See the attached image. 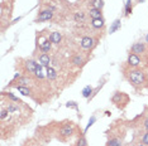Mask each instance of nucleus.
Listing matches in <instances>:
<instances>
[{"label": "nucleus", "mask_w": 148, "mask_h": 146, "mask_svg": "<svg viewBox=\"0 0 148 146\" xmlns=\"http://www.w3.org/2000/svg\"><path fill=\"white\" fill-rule=\"evenodd\" d=\"M140 63H142V58L139 55L134 54V53H129L127 59V67L129 68H139Z\"/></svg>", "instance_id": "8"}, {"label": "nucleus", "mask_w": 148, "mask_h": 146, "mask_svg": "<svg viewBox=\"0 0 148 146\" xmlns=\"http://www.w3.org/2000/svg\"><path fill=\"white\" fill-rule=\"evenodd\" d=\"M132 14V0H127L125 4V16H129Z\"/></svg>", "instance_id": "21"}, {"label": "nucleus", "mask_w": 148, "mask_h": 146, "mask_svg": "<svg viewBox=\"0 0 148 146\" xmlns=\"http://www.w3.org/2000/svg\"><path fill=\"white\" fill-rule=\"evenodd\" d=\"M91 25H92V28H95V29H100V28H104V26H105V22H104L103 18L91 19Z\"/></svg>", "instance_id": "17"}, {"label": "nucleus", "mask_w": 148, "mask_h": 146, "mask_svg": "<svg viewBox=\"0 0 148 146\" xmlns=\"http://www.w3.org/2000/svg\"><path fill=\"white\" fill-rule=\"evenodd\" d=\"M146 42L148 43V34H147V36H146Z\"/></svg>", "instance_id": "28"}, {"label": "nucleus", "mask_w": 148, "mask_h": 146, "mask_svg": "<svg viewBox=\"0 0 148 146\" xmlns=\"http://www.w3.org/2000/svg\"><path fill=\"white\" fill-rule=\"evenodd\" d=\"M49 41L52 42V44H57L58 45L60 43L62 42V34L60 32H53L49 34Z\"/></svg>", "instance_id": "14"}, {"label": "nucleus", "mask_w": 148, "mask_h": 146, "mask_svg": "<svg viewBox=\"0 0 148 146\" xmlns=\"http://www.w3.org/2000/svg\"><path fill=\"white\" fill-rule=\"evenodd\" d=\"M73 19H75V22L77 23H84L86 20V14L84 11H76L75 14H73Z\"/></svg>", "instance_id": "18"}, {"label": "nucleus", "mask_w": 148, "mask_h": 146, "mask_svg": "<svg viewBox=\"0 0 148 146\" xmlns=\"http://www.w3.org/2000/svg\"><path fill=\"white\" fill-rule=\"evenodd\" d=\"M123 137L124 134L120 132H109V139L106 141V146H123Z\"/></svg>", "instance_id": "4"}, {"label": "nucleus", "mask_w": 148, "mask_h": 146, "mask_svg": "<svg viewBox=\"0 0 148 146\" xmlns=\"http://www.w3.org/2000/svg\"><path fill=\"white\" fill-rule=\"evenodd\" d=\"M134 146H146V145H143L142 142H139V144H137V145H134Z\"/></svg>", "instance_id": "27"}, {"label": "nucleus", "mask_w": 148, "mask_h": 146, "mask_svg": "<svg viewBox=\"0 0 148 146\" xmlns=\"http://www.w3.org/2000/svg\"><path fill=\"white\" fill-rule=\"evenodd\" d=\"M16 89L19 91V93H22L23 96H28V97H33V91L29 87H25V86H19L16 87Z\"/></svg>", "instance_id": "16"}, {"label": "nucleus", "mask_w": 148, "mask_h": 146, "mask_svg": "<svg viewBox=\"0 0 148 146\" xmlns=\"http://www.w3.org/2000/svg\"><path fill=\"white\" fill-rule=\"evenodd\" d=\"M91 6L92 8H96V9H100L101 10L103 6H104V0H91Z\"/></svg>", "instance_id": "19"}, {"label": "nucleus", "mask_w": 148, "mask_h": 146, "mask_svg": "<svg viewBox=\"0 0 148 146\" xmlns=\"http://www.w3.org/2000/svg\"><path fill=\"white\" fill-rule=\"evenodd\" d=\"M23 66V72L28 76H34V73L38 67V63H36L33 59H24V63H22Z\"/></svg>", "instance_id": "6"}, {"label": "nucleus", "mask_w": 148, "mask_h": 146, "mask_svg": "<svg viewBox=\"0 0 148 146\" xmlns=\"http://www.w3.org/2000/svg\"><path fill=\"white\" fill-rule=\"evenodd\" d=\"M8 1H12V0H8Z\"/></svg>", "instance_id": "29"}, {"label": "nucleus", "mask_w": 148, "mask_h": 146, "mask_svg": "<svg viewBox=\"0 0 148 146\" xmlns=\"http://www.w3.org/2000/svg\"><path fill=\"white\" fill-rule=\"evenodd\" d=\"M24 146H34V145H33V140H28V141H25ZM36 146H41V145H36Z\"/></svg>", "instance_id": "25"}, {"label": "nucleus", "mask_w": 148, "mask_h": 146, "mask_svg": "<svg viewBox=\"0 0 148 146\" xmlns=\"http://www.w3.org/2000/svg\"><path fill=\"white\" fill-rule=\"evenodd\" d=\"M38 48L42 53H49L52 48V42L49 41V35L45 36L43 34H41V38L38 39Z\"/></svg>", "instance_id": "7"}, {"label": "nucleus", "mask_w": 148, "mask_h": 146, "mask_svg": "<svg viewBox=\"0 0 148 146\" xmlns=\"http://www.w3.org/2000/svg\"><path fill=\"white\" fill-rule=\"evenodd\" d=\"M91 92H92V88L90 87V86H87V87L84 88V91H82V96H84L85 98H87L90 95H91Z\"/></svg>", "instance_id": "22"}, {"label": "nucleus", "mask_w": 148, "mask_h": 146, "mask_svg": "<svg viewBox=\"0 0 148 146\" xmlns=\"http://www.w3.org/2000/svg\"><path fill=\"white\" fill-rule=\"evenodd\" d=\"M72 146H87V141H86L85 136H80V137L77 139V141Z\"/></svg>", "instance_id": "20"}, {"label": "nucleus", "mask_w": 148, "mask_h": 146, "mask_svg": "<svg viewBox=\"0 0 148 146\" xmlns=\"http://www.w3.org/2000/svg\"><path fill=\"white\" fill-rule=\"evenodd\" d=\"M87 15L91 19H100V18H103V11L100 10V9H96V8H92L91 6V8L87 10Z\"/></svg>", "instance_id": "13"}, {"label": "nucleus", "mask_w": 148, "mask_h": 146, "mask_svg": "<svg viewBox=\"0 0 148 146\" xmlns=\"http://www.w3.org/2000/svg\"><path fill=\"white\" fill-rule=\"evenodd\" d=\"M96 44H97V39H95L94 36H90V35L82 36L81 42H80L81 48L85 49V51H91V49H94V47H96Z\"/></svg>", "instance_id": "5"}, {"label": "nucleus", "mask_w": 148, "mask_h": 146, "mask_svg": "<svg viewBox=\"0 0 148 146\" xmlns=\"http://www.w3.org/2000/svg\"><path fill=\"white\" fill-rule=\"evenodd\" d=\"M140 142H142L143 145H146V146H148V131H146L143 134V136H142V140H140Z\"/></svg>", "instance_id": "23"}, {"label": "nucleus", "mask_w": 148, "mask_h": 146, "mask_svg": "<svg viewBox=\"0 0 148 146\" xmlns=\"http://www.w3.org/2000/svg\"><path fill=\"white\" fill-rule=\"evenodd\" d=\"M75 128H76V126L73 125L72 122H62L58 127V131H57V134H58V140L65 142L69 140V139H71L73 134H75Z\"/></svg>", "instance_id": "2"}, {"label": "nucleus", "mask_w": 148, "mask_h": 146, "mask_svg": "<svg viewBox=\"0 0 148 146\" xmlns=\"http://www.w3.org/2000/svg\"><path fill=\"white\" fill-rule=\"evenodd\" d=\"M112 101H113V103L115 105L116 107L124 108L128 105V102H129V97H128L125 93H123V92L116 91L115 93H114V96L112 97Z\"/></svg>", "instance_id": "3"}, {"label": "nucleus", "mask_w": 148, "mask_h": 146, "mask_svg": "<svg viewBox=\"0 0 148 146\" xmlns=\"http://www.w3.org/2000/svg\"><path fill=\"white\" fill-rule=\"evenodd\" d=\"M46 76H47V79H48V81H55V79L57 78V72H56V69L53 68V67L46 68Z\"/></svg>", "instance_id": "15"}, {"label": "nucleus", "mask_w": 148, "mask_h": 146, "mask_svg": "<svg viewBox=\"0 0 148 146\" xmlns=\"http://www.w3.org/2000/svg\"><path fill=\"white\" fill-rule=\"evenodd\" d=\"M124 77L133 87L136 88H142L144 83H147L146 79V72H143L139 68H129V67H124L123 68Z\"/></svg>", "instance_id": "1"}, {"label": "nucleus", "mask_w": 148, "mask_h": 146, "mask_svg": "<svg viewBox=\"0 0 148 146\" xmlns=\"http://www.w3.org/2000/svg\"><path fill=\"white\" fill-rule=\"evenodd\" d=\"M130 52L134 53V54L139 55V57H142V55L146 54L147 52V47L144 43H140V42H137L134 43V44L132 45V48H130Z\"/></svg>", "instance_id": "10"}, {"label": "nucleus", "mask_w": 148, "mask_h": 146, "mask_svg": "<svg viewBox=\"0 0 148 146\" xmlns=\"http://www.w3.org/2000/svg\"><path fill=\"white\" fill-rule=\"evenodd\" d=\"M146 79H147V83H148V69L146 71Z\"/></svg>", "instance_id": "26"}, {"label": "nucleus", "mask_w": 148, "mask_h": 146, "mask_svg": "<svg viewBox=\"0 0 148 146\" xmlns=\"http://www.w3.org/2000/svg\"><path fill=\"white\" fill-rule=\"evenodd\" d=\"M143 127L148 131V117H146V118L143 120Z\"/></svg>", "instance_id": "24"}, {"label": "nucleus", "mask_w": 148, "mask_h": 146, "mask_svg": "<svg viewBox=\"0 0 148 146\" xmlns=\"http://www.w3.org/2000/svg\"><path fill=\"white\" fill-rule=\"evenodd\" d=\"M86 61H87V58L82 54V53H76V54H73V57L71 58V64L75 66L77 68H80L85 64Z\"/></svg>", "instance_id": "11"}, {"label": "nucleus", "mask_w": 148, "mask_h": 146, "mask_svg": "<svg viewBox=\"0 0 148 146\" xmlns=\"http://www.w3.org/2000/svg\"><path fill=\"white\" fill-rule=\"evenodd\" d=\"M38 62H39V64L41 66L48 68L49 64L52 63V58H51V55H49L48 53H42V54H39V57H38Z\"/></svg>", "instance_id": "12"}, {"label": "nucleus", "mask_w": 148, "mask_h": 146, "mask_svg": "<svg viewBox=\"0 0 148 146\" xmlns=\"http://www.w3.org/2000/svg\"><path fill=\"white\" fill-rule=\"evenodd\" d=\"M53 18V11L51 9H46V10H42L38 13V16L36 18V23H42V22H47V20H51Z\"/></svg>", "instance_id": "9"}]
</instances>
